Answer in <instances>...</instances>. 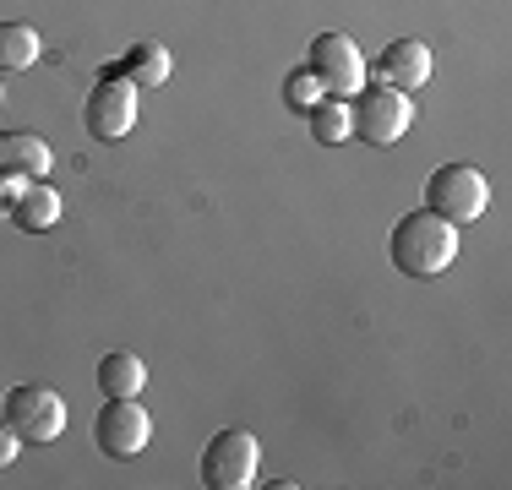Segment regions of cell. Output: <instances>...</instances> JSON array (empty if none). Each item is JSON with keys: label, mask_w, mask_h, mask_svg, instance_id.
<instances>
[{"label": "cell", "mask_w": 512, "mask_h": 490, "mask_svg": "<svg viewBox=\"0 0 512 490\" xmlns=\"http://www.w3.org/2000/svg\"><path fill=\"white\" fill-rule=\"evenodd\" d=\"M387 256H393V267L409 278H436V273H447L453 256H458V224L436 218L431 207L404 213L393 224V235H387Z\"/></svg>", "instance_id": "cell-1"}, {"label": "cell", "mask_w": 512, "mask_h": 490, "mask_svg": "<svg viewBox=\"0 0 512 490\" xmlns=\"http://www.w3.org/2000/svg\"><path fill=\"white\" fill-rule=\"evenodd\" d=\"M414 126V98L398 88H360L349 98V137L371 147H393Z\"/></svg>", "instance_id": "cell-2"}, {"label": "cell", "mask_w": 512, "mask_h": 490, "mask_svg": "<svg viewBox=\"0 0 512 490\" xmlns=\"http://www.w3.org/2000/svg\"><path fill=\"white\" fill-rule=\"evenodd\" d=\"M485 202H491V180L474 164H442L425 180V207L447 224H474L485 213Z\"/></svg>", "instance_id": "cell-3"}, {"label": "cell", "mask_w": 512, "mask_h": 490, "mask_svg": "<svg viewBox=\"0 0 512 490\" xmlns=\"http://www.w3.org/2000/svg\"><path fill=\"white\" fill-rule=\"evenodd\" d=\"M137 82L126 77V71H109L99 77V88L88 93V104H82V126H88V137L99 142H126L131 131H137Z\"/></svg>", "instance_id": "cell-4"}, {"label": "cell", "mask_w": 512, "mask_h": 490, "mask_svg": "<svg viewBox=\"0 0 512 490\" xmlns=\"http://www.w3.org/2000/svg\"><path fill=\"white\" fill-rule=\"evenodd\" d=\"M262 474V447L251 431H218L202 447V485L207 490H251Z\"/></svg>", "instance_id": "cell-5"}, {"label": "cell", "mask_w": 512, "mask_h": 490, "mask_svg": "<svg viewBox=\"0 0 512 490\" xmlns=\"http://www.w3.org/2000/svg\"><path fill=\"white\" fill-rule=\"evenodd\" d=\"M306 71L322 82L327 98H355L365 88V55L349 33H316L311 39V55H306Z\"/></svg>", "instance_id": "cell-6"}, {"label": "cell", "mask_w": 512, "mask_h": 490, "mask_svg": "<svg viewBox=\"0 0 512 490\" xmlns=\"http://www.w3.org/2000/svg\"><path fill=\"white\" fill-rule=\"evenodd\" d=\"M6 425L17 431L22 441H55L66 431V398L55 387H39V382H22L6 392Z\"/></svg>", "instance_id": "cell-7"}, {"label": "cell", "mask_w": 512, "mask_h": 490, "mask_svg": "<svg viewBox=\"0 0 512 490\" xmlns=\"http://www.w3.org/2000/svg\"><path fill=\"white\" fill-rule=\"evenodd\" d=\"M93 441H99L104 458H137L142 447L153 441V420L148 409H142L137 398H109L99 409V420H93Z\"/></svg>", "instance_id": "cell-8"}, {"label": "cell", "mask_w": 512, "mask_h": 490, "mask_svg": "<svg viewBox=\"0 0 512 490\" xmlns=\"http://www.w3.org/2000/svg\"><path fill=\"white\" fill-rule=\"evenodd\" d=\"M365 71H376V82H382V88L414 93V88H425V82H431L436 60H431V49H425L420 39H393L382 55H376V66H365Z\"/></svg>", "instance_id": "cell-9"}, {"label": "cell", "mask_w": 512, "mask_h": 490, "mask_svg": "<svg viewBox=\"0 0 512 490\" xmlns=\"http://www.w3.org/2000/svg\"><path fill=\"white\" fill-rule=\"evenodd\" d=\"M55 164L50 142L33 131H0V180H44Z\"/></svg>", "instance_id": "cell-10"}, {"label": "cell", "mask_w": 512, "mask_h": 490, "mask_svg": "<svg viewBox=\"0 0 512 490\" xmlns=\"http://www.w3.org/2000/svg\"><path fill=\"white\" fill-rule=\"evenodd\" d=\"M11 224L28 229V235H44V229L60 224V191L50 180H22L17 196H11Z\"/></svg>", "instance_id": "cell-11"}, {"label": "cell", "mask_w": 512, "mask_h": 490, "mask_svg": "<svg viewBox=\"0 0 512 490\" xmlns=\"http://www.w3.org/2000/svg\"><path fill=\"white\" fill-rule=\"evenodd\" d=\"M142 382H148V365L131 349H109L99 360V392H109V398H137Z\"/></svg>", "instance_id": "cell-12"}, {"label": "cell", "mask_w": 512, "mask_h": 490, "mask_svg": "<svg viewBox=\"0 0 512 490\" xmlns=\"http://www.w3.org/2000/svg\"><path fill=\"white\" fill-rule=\"evenodd\" d=\"M120 71H126V77L137 82V88H164L169 71H175V60H169V49H164V44L142 39V44H131V55L120 60Z\"/></svg>", "instance_id": "cell-13"}, {"label": "cell", "mask_w": 512, "mask_h": 490, "mask_svg": "<svg viewBox=\"0 0 512 490\" xmlns=\"http://www.w3.org/2000/svg\"><path fill=\"white\" fill-rule=\"evenodd\" d=\"M44 39L28 28V22H0V71H28L39 60Z\"/></svg>", "instance_id": "cell-14"}, {"label": "cell", "mask_w": 512, "mask_h": 490, "mask_svg": "<svg viewBox=\"0 0 512 490\" xmlns=\"http://www.w3.org/2000/svg\"><path fill=\"white\" fill-rule=\"evenodd\" d=\"M306 120H311L316 142H327V147L349 142V98H316V104L306 109Z\"/></svg>", "instance_id": "cell-15"}, {"label": "cell", "mask_w": 512, "mask_h": 490, "mask_svg": "<svg viewBox=\"0 0 512 490\" xmlns=\"http://www.w3.org/2000/svg\"><path fill=\"white\" fill-rule=\"evenodd\" d=\"M316 98H327V93H322V82H316L306 66H300V71H289V82H284V104L306 115V109L316 104Z\"/></svg>", "instance_id": "cell-16"}, {"label": "cell", "mask_w": 512, "mask_h": 490, "mask_svg": "<svg viewBox=\"0 0 512 490\" xmlns=\"http://www.w3.org/2000/svg\"><path fill=\"white\" fill-rule=\"evenodd\" d=\"M17 447H22V436L0 420V469H11V463H17Z\"/></svg>", "instance_id": "cell-17"}, {"label": "cell", "mask_w": 512, "mask_h": 490, "mask_svg": "<svg viewBox=\"0 0 512 490\" xmlns=\"http://www.w3.org/2000/svg\"><path fill=\"white\" fill-rule=\"evenodd\" d=\"M17 186H22V180H0V202H6V207H11V196H17Z\"/></svg>", "instance_id": "cell-18"}, {"label": "cell", "mask_w": 512, "mask_h": 490, "mask_svg": "<svg viewBox=\"0 0 512 490\" xmlns=\"http://www.w3.org/2000/svg\"><path fill=\"white\" fill-rule=\"evenodd\" d=\"M0 98H6V88H0Z\"/></svg>", "instance_id": "cell-19"}]
</instances>
